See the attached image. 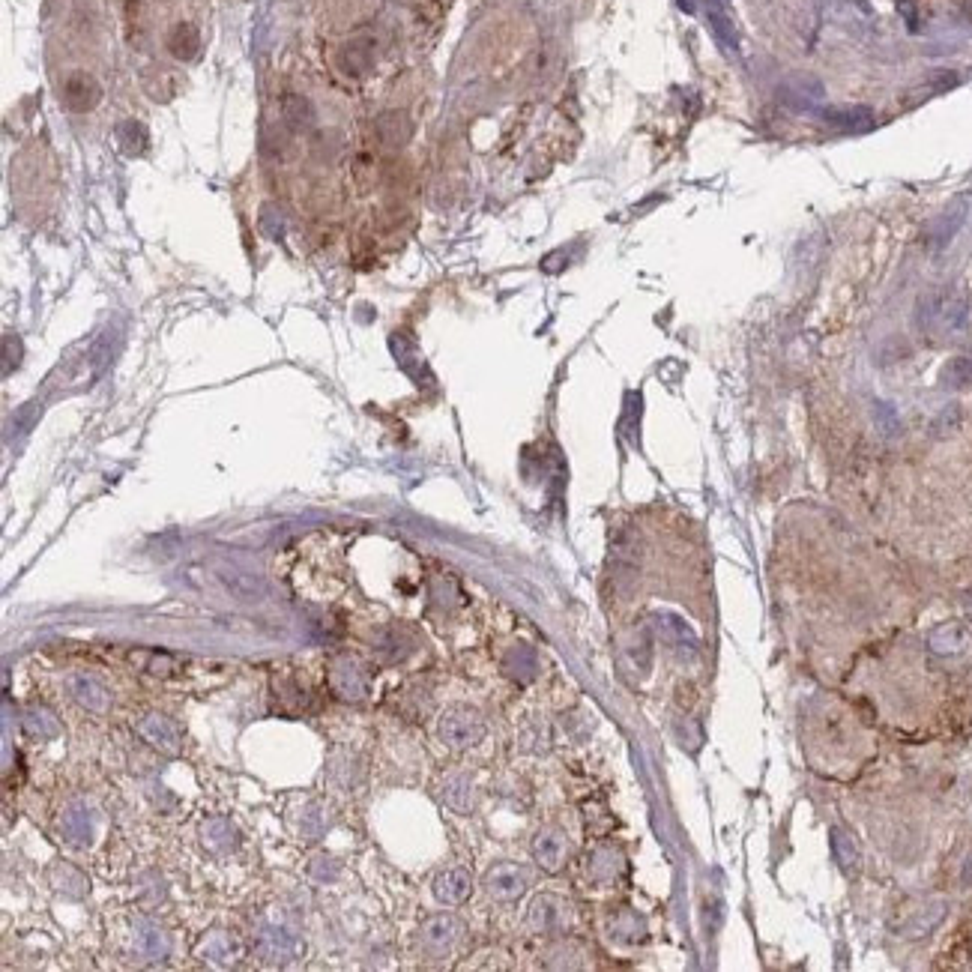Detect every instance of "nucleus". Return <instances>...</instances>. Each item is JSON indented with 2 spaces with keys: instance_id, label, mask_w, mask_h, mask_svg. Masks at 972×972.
<instances>
[{
  "instance_id": "obj_13",
  "label": "nucleus",
  "mask_w": 972,
  "mask_h": 972,
  "mask_svg": "<svg viewBox=\"0 0 972 972\" xmlns=\"http://www.w3.org/2000/svg\"><path fill=\"white\" fill-rule=\"evenodd\" d=\"M832 847H835V859H838L841 871L853 874L859 868V847L853 844V838L844 829H835L832 832Z\"/></svg>"
},
{
  "instance_id": "obj_10",
  "label": "nucleus",
  "mask_w": 972,
  "mask_h": 972,
  "mask_svg": "<svg viewBox=\"0 0 972 972\" xmlns=\"http://www.w3.org/2000/svg\"><path fill=\"white\" fill-rule=\"evenodd\" d=\"M66 691L72 694V700L78 706H84L90 712H105L108 709V700H111L108 691H105V685H99L87 673H69L66 676Z\"/></svg>"
},
{
  "instance_id": "obj_1",
  "label": "nucleus",
  "mask_w": 972,
  "mask_h": 972,
  "mask_svg": "<svg viewBox=\"0 0 972 972\" xmlns=\"http://www.w3.org/2000/svg\"><path fill=\"white\" fill-rule=\"evenodd\" d=\"M440 739L449 745V748H473L485 739L488 727H485V718L473 709V706H449L440 718Z\"/></svg>"
},
{
  "instance_id": "obj_18",
  "label": "nucleus",
  "mask_w": 972,
  "mask_h": 972,
  "mask_svg": "<svg viewBox=\"0 0 972 972\" xmlns=\"http://www.w3.org/2000/svg\"><path fill=\"white\" fill-rule=\"evenodd\" d=\"M712 24L718 27L721 39H724L727 45H736V33H733V27H730V21H727V18H721V15H712Z\"/></svg>"
},
{
  "instance_id": "obj_12",
  "label": "nucleus",
  "mask_w": 972,
  "mask_h": 972,
  "mask_svg": "<svg viewBox=\"0 0 972 972\" xmlns=\"http://www.w3.org/2000/svg\"><path fill=\"white\" fill-rule=\"evenodd\" d=\"M620 868H623V859H620L617 850H611V847L593 850V856H590V877L596 883H611L620 874Z\"/></svg>"
},
{
  "instance_id": "obj_16",
  "label": "nucleus",
  "mask_w": 972,
  "mask_h": 972,
  "mask_svg": "<svg viewBox=\"0 0 972 972\" xmlns=\"http://www.w3.org/2000/svg\"><path fill=\"white\" fill-rule=\"evenodd\" d=\"M641 934H644V925L635 913H620L611 925V937L623 940V943H635V940H641Z\"/></svg>"
},
{
  "instance_id": "obj_14",
  "label": "nucleus",
  "mask_w": 972,
  "mask_h": 972,
  "mask_svg": "<svg viewBox=\"0 0 972 972\" xmlns=\"http://www.w3.org/2000/svg\"><path fill=\"white\" fill-rule=\"evenodd\" d=\"M198 45H201V39H198L195 27H189V24L174 27L171 39H168V48H171L174 57H180V60H192V57L198 54Z\"/></svg>"
},
{
  "instance_id": "obj_11",
  "label": "nucleus",
  "mask_w": 972,
  "mask_h": 972,
  "mask_svg": "<svg viewBox=\"0 0 972 972\" xmlns=\"http://www.w3.org/2000/svg\"><path fill=\"white\" fill-rule=\"evenodd\" d=\"M943 919H946V904L943 901H934V904H925L922 910L910 913V919L904 925H898V931H901V937H925Z\"/></svg>"
},
{
  "instance_id": "obj_5",
  "label": "nucleus",
  "mask_w": 972,
  "mask_h": 972,
  "mask_svg": "<svg viewBox=\"0 0 972 972\" xmlns=\"http://www.w3.org/2000/svg\"><path fill=\"white\" fill-rule=\"evenodd\" d=\"M527 886H530V874L515 862H500L485 874V892L494 901H518L527 892Z\"/></svg>"
},
{
  "instance_id": "obj_3",
  "label": "nucleus",
  "mask_w": 972,
  "mask_h": 972,
  "mask_svg": "<svg viewBox=\"0 0 972 972\" xmlns=\"http://www.w3.org/2000/svg\"><path fill=\"white\" fill-rule=\"evenodd\" d=\"M329 688L335 691V697L359 703L371 691V673L353 655H338L329 664Z\"/></svg>"
},
{
  "instance_id": "obj_9",
  "label": "nucleus",
  "mask_w": 972,
  "mask_h": 972,
  "mask_svg": "<svg viewBox=\"0 0 972 972\" xmlns=\"http://www.w3.org/2000/svg\"><path fill=\"white\" fill-rule=\"evenodd\" d=\"M431 892H434V898H437L440 904H446V907H458V904H464V901L470 898V892H473V880H470V874H467L464 868H446V871H440V874L434 877Z\"/></svg>"
},
{
  "instance_id": "obj_15",
  "label": "nucleus",
  "mask_w": 972,
  "mask_h": 972,
  "mask_svg": "<svg viewBox=\"0 0 972 972\" xmlns=\"http://www.w3.org/2000/svg\"><path fill=\"white\" fill-rule=\"evenodd\" d=\"M964 644H967V635H964V629L955 626V623H949V626H943V629H937V632L931 635V647H934V652H943V655L961 652Z\"/></svg>"
},
{
  "instance_id": "obj_4",
  "label": "nucleus",
  "mask_w": 972,
  "mask_h": 972,
  "mask_svg": "<svg viewBox=\"0 0 972 972\" xmlns=\"http://www.w3.org/2000/svg\"><path fill=\"white\" fill-rule=\"evenodd\" d=\"M967 315H970V306L967 300L961 297H931L922 303L919 309V324L925 329H964L967 324Z\"/></svg>"
},
{
  "instance_id": "obj_7",
  "label": "nucleus",
  "mask_w": 972,
  "mask_h": 972,
  "mask_svg": "<svg viewBox=\"0 0 972 972\" xmlns=\"http://www.w3.org/2000/svg\"><path fill=\"white\" fill-rule=\"evenodd\" d=\"M566 856H569V838L563 829L557 826H545L539 829V835L533 838V859L542 871L554 874L566 865Z\"/></svg>"
},
{
  "instance_id": "obj_8",
  "label": "nucleus",
  "mask_w": 972,
  "mask_h": 972,
  "mask_svg": "<svg viewBox=\"0 0 972 972\" xmlns=\"http://www.w3.org/2000/svg\"><path fill=\"white\" fill-rule=\"evenodd\" d=\"M135 727H138V733H141L153 748H159L162 754H180V733H177V727H174L171 718H165V715H159V712H147V715L138 718Z\"/></svg>"
},
{
  "instance_id": "obj_17",
  "label": "nucleus",
  "mask_w": 972,
  "mask_h": 972,
  "mask_svg": "<svg viewBox=\"0 0 972 972\" xmlns=\"http://www.w3.org/2000/svg\"><path fill=\"white\" fill-rule=\"evenodd\" d=\"M446 802L455 808V811H470V802H473V793H470V781L467 778H452L443 790Z\"/></svg>"
},
{
  "instance_id": "obj_2",
  "label": "nucleus",
  "mask_w": 972,
  "mask_h": 972,
  "mask_svg": "<svg viewBox=\"0 0 972 972\" xmlns=\"http://www.w3.org/2000/svg\"><path fill=\"white\" fill-rule=\"evenodd\" d=\"M461 937H464V925H461V919L452 916V913H443V916H431V919L419 928V934H416V946H419V952L428 955V958H446V955L461 943Z\"/></svg>"
},
{
  "instance_id": "obj_6",
  "label": "nucleus",
  "mask_w": 972,
  "mask_h": 972,
  "mask_svg": "<svg viewBox=\"0 0 972 972\" xmlns=\"http://www.w3.org/2000/svg\"><path fill=\"white\" fill-rule=\"evenodd\" d=\"M569 919H572V907L560 895H539L530 904V916H527L536 934H560L569 928Z\"/></svg>"
}]
</instances>
